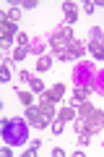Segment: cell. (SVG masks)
<instances>
[{
	"label": "cell",
	"instance_id": "cell-1",
	"mask_svg": "<svg viewBox=\"0 0 104 157\" xmlns=\"http://www.w3.org/2000/svg\"><path fill=\"white\" fill-rule=\"evenodd\" d=\"M3 141L11 147H21L29 141V121L26 118H5L3 121V128H0Z\"/></svg>",
	"mask_w": 104,
	"mask_h": 157
},
{
	"label": "cell",
	"instance_id": "cell-2",
	"mask_svg": "<svg viewBox=\"0 0 104 157\" xmlns=\"http://www.w3.org/2000/svg\"><path fill=\"white\" fill-rule=\"evenodd\" d=\"M21 32V29H18V24L16 21H11V18L5 16V13H0V34H3V45H11L13 39H16V34Z\"/></svg>",
	"mask_w": 104,
	"mask_h": 157
},
{
	"label": "cell",
	"instance_id": "cell-3",
	"mask_svg": "<svg viewBox=\"0 0 104 157\" xmlns=\"http://www.w3.org/2000/svg\"><path fill=\"white\" fill-rule=\"evenodd\" d=\"M23 118L29 121V126H34V128H47L52 121H49L47 115H44L42 110H39L37 105H31V107H26V113H23Z\"/></svg>",
	"mask_w": 104,
	"mask_h": 157
},
{
	"label": "cell",
	"instance_id": "cell-4",
	"mask_svg": "<svg viewBox=\"0 0 104 157\" xmlns=\"http://www.w3.org/2000/svg\"><path fill=\"white\" fill-rule=\"evenodd\" d=\"M88 47L83 45L81 39H73V42H68V50L63 52V55H57L60 60H78V58H83V52H86Z\"/></svg>",
	"mask_w": 104,
	"mask_h": 157
},
{
	"label": "cell",
	"instance_id": "cell-5",
	"mask_svg": "<svg viewBox=\"0 0 104 157\" xmlns=\"http://www.w3.org/2000/svg\"><path fill=\"white\" fill-rule=\"evenodd\" d=\"M104 128V110H94L91 115L86 118V134H99Z\"/></svg>",
	"mask_w": 104,
	"mask_h": 157
},
{
	"label": "cell",
	"instance_id": "cell-6",
	"mask_svg": "<svg viewBox=\"0 0 104 157\" xmlns=\"http://www.w3.org/2000/svg\"><path fill=\"white\" fill-rule=\"evenodd\" d=\"M44 100H49V102H55V105H57V102H63V97H65V84H55V86H49V89L47 92H44Z\"/></svg>",
	"mask_w": 104,
	"mask_h": 157
},
{
	"label": "cell",
	"instance_id": "cell-7",
	"mask_svg": "<svg viewBox=\"0 0 104 157\" xmlns=\"http://www.w3.org/2000/svg\"><path fill=\"white\" fill-rule=\"evenodd\" d=\"M49 47H52V50H55L57 55H63V52L68 50V39L63 37L60 32H57V34H52V37H49Z\"/></svg>",
	"mask_w": 104,
	"mask_h": 157
},
{
	"label": "cell",
	"instance_id": "cell-8",
	"mask_svg": "<svg viewBox=\"0 0 104 157\" xmlns=\"http://www.w3.org/2000/svg\"><path fill=\"white\" fill-rule=\"evenodd\" d=\"M91 92H94V84H83V86H78V89L73 92V105H81V102H86Z\"/></svg>",
	"mask_w": 104,
	"mask_h": 157
},
{
	"label": "cell",
	"instance_id": "cell-9",
	"mask_svg": "<svg viewBox=\"0 0 104 157\" xmlns=\"http://www.w3.org/2000/svg\"><path fill=\"white\" fill-rule=\"evenodd\" d=\"M39 110H42L44 113V115H47L49 118V121H55V118H57V110H55V102H49V100H44V97H42V100H39Z\"/></svg>",
	"mask_w": 104,
	"mask_h": 157
},
{
	"label": "cell",
	"instance_id": "cell-10",
	"mask_svg": "<svg viewBox=\"0 0 104 157\" xmlns=\"http://www.w3.org/2000/svg\"><path fill=\"white\" fill-rule=\"evenodd\" d=\"M88 52H91L96 60H104V39H91V42H88Z\"/></svg>",
	"mask_w": 104,
	"mask_h": 157
},
{
	"label": "cell",
	"instance_id": "cell-11",
	"mask_svg": "<svg viewBox=\"0 0 104 157\" xmlns=\"http://www.w3.org/2000/svg\"><path fill=\"white\" fill-rule=\"evenodd\" d=\"M63 13H65V24L68 26L78 21V8L73 6V3H63Z\"/></svg>",
	"mask_w": 104,
	"mask_h": 157
},
{
	"label": "cell",
	"instance_id": "cell-12",
	"mask_svg": "<svg viewBox=\"0 0 104 157\" xmlns=\"http://www.w3.org/2000/svg\"><path fill=\"white\" fill-rule=\"evenodd\" d=\"M57 118L60 121H73L76 118V105H63V110L57 113Z\"/></svg>",
	"mask_w": 104,
	"mask_h": 157
},
{
	"label": "cell",
	"instance_id": "cell-13",
	"mask_svg": "<svg viewBox=\"0 0 104 157\" xmlns=\"http://www.w3.org/2000/svg\"><path fill=\"white\" fill-rule=\"evenodd\" d=\"M94 110H96V107H94L88 100H86V102H81V105H78V118H88Z\"/></svg>",
	"mask_w": 104,
	"mask_h": 157
},
{
	"label": "cell",
	"instance_id": "cell-14",
	"mask_svg": "<svg viewBox=\"0 0 104 157\" xmlns=\"http://www.w3.org/2000/svg\"><path fill=\"white\" fill-rule=\"evenodd\" d=\"M29 86H31L34 94H44V92H47V86H44L42 78H31V81H29Z\"/></svg>",
	"mask_w": 104,
	"mask_h": 157
},
{
	"label": "cell",
	"instance_id": "cell-15",
	"mask_svg": "<svg viewBox=\"0 0 104 157\" xmlns=\"http://www.w3.org/2000/svg\"><path fill=\"white\" fill-rule=\"evenodd\" d=\"M49 68H52V58H37V71L39 73H44V71H49Z\"/></svg>",
	"mask_w": 104,
	"mask_h": 157
},
{
	"label": "cell",
	"instance_id": "cell-16",
	"mask_svg": "<svg viewBox=\"0 0 104 157\" xmlns=\"http://www.w3.org/2000/svg\"><path fill=\"white\" fill-rule=\"evenodd\" d=\"M29 50H31V47H21V45H18L16 50H13V58H11V60H16V63H21L23 58L29 55Z\"/></svg>",
	"mask_w": 104,
	"mask_h": 157
},
{
	"label": "cell",
	"instance_id": "cell-17",
	"mask_svg": "<svg viewBox=\"0 0 104 157\" xmlns=\"http://www.w3.org/2000/svg\"><path fill=\"white\" fill-rule=\"evenodd\" d=\"M18 100H21L23 107H31L34 105V94H31V92H21V89H18Z\"/></svg>",
	"mask_w": 104,
	"mask_h": 157
},
{
	"label": "cell",
	"instance_id": "cell-18",
	"mask_svg": "<svg viewBox=\"0 0 104 157\" xmlns=\"http://www.w3.org/2000/svg\"><path fill=\"white\" fill-rule=\"evenodd\" d=\"M49 128H52V134H55V136H60L63 131H65V121H60V118H55V121L49 123Z\"/></svg>",
	"mask_w": 104,
	"mask_h": 157
},
{
	"label": "cell",
	"instance_id": "cell-19",
	"mask_svg": "<svg viewBox=\"0 0 104 157\" xmlns=\"http://www.w3.org/2000/svg\"><path fill=\"white\" fill-rule=\"evenodd\" d=\"M5 16H8V18H11V21H16V24H18V18H21V8H18V6H13V8H11V11H8V13H5Z\"/></svg>",
	"mask_w": 104,
	"mask_h": 157
},
{
	"label": "cell",
	"instance_id": "cell-20",
	"mask_svg": "<svg viewBox=\"0 0 104 157\" xmlns=\"http://www.w3.org/2000/svg\"><path fill=\"white\" fill-rule=\"evenodd\" d=\"M0 78H3V81H11V66H8V63L0 66Z\"/></svg>",
	"mask_w": 104,
	"mask_h": 157
},
{
	"label": "cell",
	"instance_id": "cell-21",
	"mask_svg": "<svg viewBox=\"0 0 104 157\" xmlns=\"http://www.w3.org/2000/svg\"><path fill=\"white\" fill-rule=\"evenodd\" d=\"M78 144H81V147H88V144H91V134L81 131V134H78Z\"/></svg>",
	"mask_w": 104,
	"mask_h": 157
},
{
	"label": "cell",
	"instance_id": "cell-22",
	"mask_svg": "<svg viewBox=\"0 0 104 157\" xmlns=\"http://www.w3.org/2000/svg\"><path fill=\"white\" fill-rule=\"evenodd\" d=\"M16 39H18V45H21V47H29V34L26 32H18Z\"/></svg>",
	"mask_w": 104,
	"mask_h": 157
},
{
	"label": "cell",
	"instance_id": "cell-23",
	"mask_svg": "<svg viewBox=\"0 0 104 157\" xmlns=\"http://www.w3.org/2000/svg\"><path fill=\"white\" fill-rule=\"evenodd\" d=\"M39 147H42V141H31V144H29V149H26V155H29V157H34V155L39 152Z\"/></svg>",
	"mask_w": 104,
	"mask_h": 157
},
{
	"label": "cell",
	"instance_id": "cell-24",
	"mask_svg": "<svg viewBox=\"0 0 104 157\" xmlns=\"http://www.w3.org/2000/svg\"><path fill=\"white\" fill-rule=\"evenodd\" d=\"M60 34H63V37L68 39V42H73V39H76V37H73V29H70V26H65V29H60Z\"/></svg>",
	"mask_w": 104,
	"mask_h": 157
},
{
	"label": "cell",
	"instance_id": "cell-25",
	"mask_svg": "<svg viewBox=\"0 0 104 157\" xmlns=\"http://www.w3.org/2000/svg\"><path fill=\"white\" fill-rule=\"evenodd\" d=\"M37 6H39L37 0H23V3H21V8H23V11H31V8H37Z\"/></svg>",
	"mask_w": 104,
	"mask_h": 157
},
{
	"label": "cell",
	"instance_id": "cell-26",
	"mask_svg": "<svg viewBox=\"0 0 104 157\" xmlns=\"http://www.w3.org/2000/svg\"><path fill=\"white\" fill-rule=\"evenodd\" d=\"M91 37H94V39H104V29L94 26V29H91Z\"/></svg>",
	"mask_w": 104,
	"mask_h": 157
},
{
	"label": "cell",
	"instance_id": "cell-27",
	"mask_svg": "<svg viewBox=\"0 0 104 157\" xmlns=\"http://www.w3.org/2000/svg\"><path fill=\"white\" fill-rule=\"evenodd\" d=\"M76 131H78V134L86 131V118H78V121H76Z\"/></svg>",
	"mask_w": 104,
	"mask_h": 157
},
{
	"label": "cell",
	"instance_id": "cell-28",
	"mask_svg": "<svg viewBox=\"0 0 104 157\" xmlns=\"http://www.w3.org/2000/svg\"><path fill=\"white\" fill-rule=\"evenodd\" d=\"M83 11H86V13H94V11H96V6H94V3H86V6H83Z\"/></svg>",
	"mask_w": 104,
	"mask_h": 157
},
{
	"label": "cell",
	"instance_id": "cell-29",
	"mask_svg": "<svg viewBox=\"0 0 104 157\" xmlns=\"http://www.w3.org/2000/svg\"><path fill=\"white\" fill-rule=\"evenodd\" d=\"M21 81H31V73H29V71H21Z\"/></svg>",
	"mask_w": 104,
	"mask_h": 157
},
{
	"label": "cell",
	"instance_id": "cell-30",
	"mask_svg": "<svg viewBox=\"0 0 104 157\" xmlns=\"http://www.w3.org/2000/svg\"><path fill=\"white\" fill-rule=\"evenodd\" d=\"M52 155H55V157H63L65 152H63V147H55V149H52Z\"/></svg>",
	"mask_w": 104,
	"mask_h": 157
}]
</instances>
